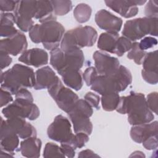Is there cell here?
Masks as SVG:
<instances>
[{
  "label": "cell",
  "mask_w": 158,
  "mask_h": 158,
  "mask_svg": "<svg viewBox=\"0 0 158 158\" xmlns=\"http://www.w3.org/2000/svg\"><path fill=\"white\" fill-rule=\"evenodd\" d=\"M65 28L56 20L34 25L29 31V36L35 43H42L49 51L58 48L64 35Z\"/></svg>",
  "instance_id": "obj_3"
},
{
  "label": "cell",
  "mask_w": 158,
  "mask_h": 158,
  "mask_svg": "<svg viewBox=\"0 0 158 158\" xmlns=\"http://www.w3.org/2000/svg\"><path fill=\"white\" fill-rule=\"evenodd\" d=\"M18 136L21 139L35 137L36 136V130L32 125L27 122L18 133Z\"/></svg>",
  "instance_id": "obj_35"
},
{
  "label": "cell",
  "mask_w": 158,
  "mask_h": 158,
  "mask_svg": "<svg viewBox=\"0 0 158 158\" xmlns=\"http://www.w3.org/2000/svg\"><path fill=\"white\" fill-rule=\"evenodd\" d=\"M132 43L131 41L127 38L123 36H119L116 43L114 54L119 57L122 56L126 52H128L130 51L132 46Z\"/></svg>",
  "instance_id": "obj_32"
},
{
  "label": "cell",
  "mask_w": 158,
  "mask_h": 158,
  "mask_svg": "<svg viewBox=\"0 0 158 158\" xmlns=\"http://www.w3.org/2000/svg\"><path fill=\"white\" fill-rule=\"evenodd\" d=\"M6 118L21 117L34 120L40 116V110L33 102L15 99L12 104L7 105L2 110Z\"/></svg>",
  "instance_id": "obj_9"
},
{
  "label": "cell",
  "mask_w": 158,
  "mask_h": 158,
  "mask_svg": "<svg viewBox=\"0 0 158 158\" xmlns=\"http://www.w3.org/2000/svg\"><path fill=\"white\" fill-rule=\"evenodd\" d=\"M143 145L147 150H156L157 148V135H154L149 137L144 140L143 143Z\"/></svg>",
  "instance_id": "obj_43"
},
{
  "label": "cell",
  "mask_w": 158,
  "mask_h": 158,
  "mask_svg": "<svg viewBox=\"0 0 158 158\" xmlns=\"http://www.w3.org/2000/svg\"><path fill=\"white\" fill-rule=\"evenodd\" d=\"M158 1L157 0H151L148 2L145 7V15L146 17L149 18H157Z\"/></svg>",
  "instance_id": "obj_37"
},
{
  "label": "cell",
  "mask_w": 158,
  "mask_h": 158,
  "mask_svg": "<svg viewBox=\"0 0 158 158\" xmlns=\"http://www.w3.org/2000/svg\"><path fill=\"white\" fill-rule=\"evenodd\" d=\"M35 84V73L27 66L16 64L4 72H1V88L15 94L20 89L32 88Z\"/></svg>",
  "instance_id": "obj_2"
},
{
  "label": "cell",
  "mask_w": 158,
  "mask_h": 158,
  "mask_svg": "<svg viewBox=\"0 0 158 158\" xmlns=\"http://www.w3.org/2000/svg\"><path fill=\"white\" fill-rule=\"evenodd\" d=\"M19 136L17 134H9L0 137L1 149L12 155L19 144Z\"/></svg>",
  "instance_id": "obj_26"
},
{
  "label": "cell",
  "mask_w": 158,
  "mask_h": 158,
  "mask_svg": "<svg viewBox=\"0 0 158 158\" xmlns=\"http://www.w3.org/2000/svg\"><path fill=\"white\" fill-rule=\"evenodd\" d=\"M98 76L96 69L94 67H88L83 73V79L87 86H91L96 77Z\"/></svg>",
  "instance_id": "obj_36"
},
{
  "label": "cell",
  "mask_w": 158,
  "mask_h": 158,
  "mask_svg": "<svg viewBox=\"0 0 158 158\" xmlns=\"http://www.w3.org/2000/svg\"><path fill=\"white\" fill-rule=\"evenodd\" d=\"M62 80L67 86L75 91L80 90L83 86V77L80 70H68L60 75Z\"/></svg>",
  "instance_id": "obj_25"
},
{
  "label": "cell",
  "mask_w": 158,
  "mask_h": 158,
  "mask_svg": "<svg viewBox=\"0 0 158 158\" xmlns=\"http://www.w3.org/2000/svg\"><path fill=\"white\" fill-rule=\"evenodd\" d=\"M48 137L56 141L66 143L69 141L73 135L71 130V123L64 116L57 115L47 130Z\"/></svg>",
  "instance_id": "obj_11"
},
{
  "label": "cell",
  "mask_w": 158,
  "mask_h": 158,
  "mask_svg": "<svg viewBox=\"0 0 158 158\" xmlns=\"http://www.w3.org/2000/svg\"><path fill=\"white\" fill-rule=\"evenodd\" d=\"M84 99L92 107H94L96 109H99L100 98H99V95H98L94 93H92V92H88L85 95Z\"/></svg>",
  "instance_id": "obj_41"
},
{
  "label": "cell",
  "mask_w": 158,
  "mask_h": 158,
  "mask_svg": "<svg viewBox=\"0 0 158 158\" xmlns=\"http://www.w3.org/2000/svg\"><path fill=\"white\" fill-rule=\"evenodd\" d=\"M41 144V141L36 136L24 139L20 143V151L26 157H39Z\"/></svg>",
  "instance_id": "obj_21"
},
{
  "label": "cell",
  "mask_w": 158,
  "mask_h": 158,
  "mask_svg": "<svg viewBox=\"0 0 158 158\" xmlns=\"http://www.w3.org/2000/svg\"><path fill=\"white\" fill-rule=\"evenodd\" d=\"M98 33L92 27H78L64 33L60 42V49L65 52L73 49L91 47L96 43Z\"/></svg>",
  "instance_id": "obj_5"
},
{
  "label": "cell",
  "mask_w": 158,
  "mask_h": 158,
  "mask_svg": "<svg viewBox=\"0 0 158 158\" xmlns=\"http://www.w3.org/2000/svg\"><path fill=\"white\" fill-rule=\"evenodd\" d=\"M78 157H98L99 156L90 149L83 150L79 152Z\"/></svg>",
  "instance_id": "obj_47"
},
{
  "label": "cell",
  "mask_w": 158,
  "mask_h": 158,
  "mask_svg": "<svg viewBox=\"0 0 158 158\" xmlns=\"http://www.w3.org/2000/svg\"><path fill=\"white\" fill-rule=\"evenodd\" d=\"M146 1L136 0H118L105 1L107 7L125 18H130L135 16L138 12V5L144 4Z\"/></svg>",
  "instance_id": "obj_13"
},
{
  "label": "cell",
  "mask_w": 158,
  "mask_h": 158,
  "mask_svg": "<svg viewBox=\"0 0 158 158\" xmlns=\"http://www.w3.org/2000/svg\"><path fill=\"white\" fill-rule=\"evenodd\" d=\"M92 107L83 99H78L73 107L67 113L73 123L75 133L83 132L89 135L93 131V125L89 117L93 115Z\"/></svg>",
  "instance_id": "obj_7"
},
{
  "label": "cell",
  "mask_w": 158,
  "mask_h": 158,
  "mask_svg": "<svg viewBox=\"0 0 158 158\" xmlns=\"http://www.w3.org/2000/svg\"><path fill=\"white\" fill-rule=\"evenodd\" d=\"M57 78L55 72L49 66L41 67L35 72V84L33 88L36 90L48 89Z\"/></svg>",
  "instance_id": "obj_20"
},
{
  "label": "cell",
  "mask_w": 158,
  "mask_h": 158,
  "mask_svg": "<svg viewBox=\"0 0 158 158\" xmlns=\"http://www.w3.org/2000/svg\"><path fill=\"white\" fill-rule=\"evenodd\" d=\"M85 57L80 49H73L64 52V59L61 70L57 72L60 75L68 70H80L83 67Z\"/></svg>",
  "instance_id": "obj_19"
},
{
  "label": "cell",
  "mask_w": 158,
  "mask_h": 158,
  "mask_svg": "<svg viewBox=\"0 0 158 158\" xmlns=\"http://www.w3.org/2000/svg\"><path fill=\"white\" fill-rule=\"evenodd\" d=\"M138 44L139 48L143 51H145L156 46L157 44V40L155 38L147 36L143 38Z\"/></svg>",
  "instance_id": "obj_39"
},
{
  "label": "cell",
  "mask_w": 158,
  "mask_h": 158,
  "mask_svg": "<svg viewBox=\"0 0 158 158\" xmlns=\"http://www.w3.org/2000/svg\"><path fill=\"white\" fill-rule=\"evenodd\" d=\"M123 36L131 41L143 38L146 35L157 36V18L143 17L128 20L122 30Z\"/></svg>",
  "instance_id": "obj_6"
},
{
  "label": "cell",
  "mask_w": 158,
  "mask_h": 158,
  "mask_svg": "<svg viewBox=\"0 0 158 158\" xmlns=\"http://www.w3.org/2000/svg\"><path fill=\"white\" fill-rule=\"evenodd\" d=\"M64 59V52L59 48L51 51L50 52V64L52 67L59 72L63 65Z\"/></svg>",
  "instance_id": "obj_31"
},
{
  "label": "cell",
  "mask_w": 158,
  "mask_h": 158,
  "mask_svg": "<svg viewBox=\"0 0 158 158\" xmlns=\"http://www.w3.org/2000/svg\"><path fill=\"white\" fill-rule=\"evenodd\" d=\"M120 100L118 93H112L102 95L101 101L103 109L106 111L115 110Z\"/></svg>",
  "instance_id": "obj_28"
},
{
  "label": "cell",
  "mask_w": 158,
  "mask_h": 158,
  "mask_svg": "<svg viewBox=\"0 0 158 158\" xmlns=\"http://www.w3.org/2000/svg\"><path fill=\"white\" fill-rule=\"evenodd\" d=\"M48 54L40 48H32L24 51L19 57V60L28 65L39 67L48 62Z\"/></svg>",
  "instance_id": "obj_17"
},
{
  "label": "cell",
  "mask_w": 158,
  "mask_h": 158,
  "mask_svg": "<svg viewBox=\"0 0 158 158\" xmlns=\"http://www.w3.org/2000/svg\"><path fill=\"white\" fill-rule=\"evenodd\" d=\"M15 23L14 14L10 12H2L1 14V36L10 38L18 33L14 27Z\"/></svg>",
  "instance_id": "obj_22"
},
{
  "label": "cell",
  "mask_w": 158,
  "mask_h": 158,
  "mask_svg": "<svg viewBox=\"0 0 158 158\" xmlns=\"http://www.w3.org/2000/svg\"><path fill=\"white\" fill-rule=\"evenodd\" d=\"M142 77L147 83L156 85L158 81L157 51L147 53L142 62Z\"/></svg>",
  "instance_id": "obj_16"
},
{
  "label": "cell",
  "mask_w": 158,
  "mask_h": 158,
  "mask_svg": "<svg viewBox=\"0 0 158 158\" xmlns=\"http://www.w3.org/2000/svg\"><path fill=\"white\" fill-rule=\"evenodd\" d=\"M12 61V58L7 53L0 51V66L1 70L8 67L11 64Z\"/></svg>",
  "instance_id": "obj_46"
},
{
  "label": "cell",
  "mask_w": 158,
  "mask_h": 158,
  "mask_svg": "<svg viewBox=\"0 0 158 158\" xmlns=\"http://www.w3.org/2000/svg\"><path fill=\"white\" fill-rule=\"evenodd\" d=\"M19 1L0 0V8L2 12L15 11Z\"/></svg>",
  "instance_id": "obj_40"
},
{
  "label": "cell",
  "mask_w": 158,
  "mask_h": 158,
  "mask_svg": "<svg viewBox=\"0 0 158 158\" xmlns=\"http://www.w3.org/2000/svg\"><path fill=\"white\" fill-rule=\"evenodd\" d=\"M51 2L54 14L56 15H64L69 13L72 9V3L70 1H51Z\"/></svg>",
  "instance_id": "obj_29"
},
{
  "label": "cell",
  "mask_w": 158,
  "mask_h": 158,
  "mask_svg": "<svg viewBox=\"0 0 158 158\" xmlns=\"http://www.w3.org/2000/svg\"><path fill=\"white\" fill-rule=\"evenodd\" d=\"M157 135V122L133 125L130 130L131 139L137 143H142L149 137Z\"/></svg>",
  "instance_id": "obj_18"
},
{
  "label": "cell",
  "mask_w": 158,
  "mask_h": 158,
  "mask_svg": "<svg viewBox=\"0 0 158 158\" xmlns=\"http://www.w3.org/2000/svg\"><path fill=\"white\" fill-rule=\"evenodd\" d=\"M89 141V136L85 133L83 132H78L75 133L73 135L72 138L68 142H66L75 148H81L85 146L86 143Z\"/></svg>",
  "instance_id": "obj_34"
},
{
  "label": "cell",
  "mask_w": 158,
  "mask_h": 158,
  "mask_svg": "<svg viewBox=\"0 0 158 158\" xmlns=\"http://www.w3.org/2000/svg\"><path fill=\"white\" fill-rule=\"evenodd\" d=\"M119 38L118 33L105 32L100 35L98 41V48L101 51L114 53L117 41Z\"/></svg>",
  "instance_id": "obj_24"
},
{
  "label": "cell",
  "mask_w": 158,
  "mask_h": 158,
  "mask_svg": "<svg viewBox=\"0 0 158 158\" xmlns=\"http://www.w3.org/2000/svg\"><path fill=\"white\" fill-rule=\"evenodd\" d=\"M54 15L51 1H37V12L35 19L42 23L51 20H56V17Z\"/></svg>",
  "instance_id": "obj_23"
},
{
  "label": "cell",
  "mask_w": 158,
  "mask_h": 158,
  "mask_svg": "<svg viewBox=\"0 0 158 158\" xmlns=\"http://www.w3.org/2000/svg\"><path fill=\"white\" fill-rule=\"evenodd\" d=\"M12 94L7 90L1 88V107L7 105L10 102L13 101Z\"/></svg>",
  "instance_id": "obj_45"
},
{
  "label": "cell",
  "mask_w": 158,
  "mask_h": 158,
  "mask_svg": "<svg viewBox=\"0 0 158 158\" xmlns=\"http://www.w3.org/2000/svg\"><path fill=\"white\" fill-rule=\"evenodd\" d=\"M37 12V1H19L14 14L15 24L23 31L30 30L34 25L32 20Z\"/></svg>",
  "instance_id": "obj_10"
},
{
  "label": "cell",
  "mask_w": 158,
  "mask_h": 158,
  "mask_svg": "<svg viewBox=\"0 0 158 158\" xmlns=\"http://www.w3.org/2000/svg\"><path fill=\"white\" fill-rule=\"evenodd\" d=\"M132 75L130 71L123 65H120L117 70L108 75H99L91 85V89L104 95L112 93H119L131 83Z\"/></svg>",
  "instance_id": "obj_4"
},
{
  "label": "cell",
  "mask_w": 158,
  "mask_h": 158,
  "mask_svg": "<svg viewBox=\"0 0 158 158\" xmlns=\"http://www.w3.org/2000/svg\"><path fill=\"white\" fill-rule=\"evenodd\" d=\"M95 69L99 75H108L115 72L120 67L117 58L101 51H95L93 56Z\"/></svg>",
  "instance_id": "obj_12"
},
{
  "label": "cell",
  "mask_w": 158,
  "mask_h": 158,
  "mask_svg": "<svg viewBox=\"0 0 158 158\" xmlns=\"http://www.w3.org/2000/svg\"><path fill=\"white\" fill-rule=\"evenodd\" d=\"M132 156H134V157H145L144 154L141 152V151H135L134 152L132 153V154L130 156V157H132Z\"/></svg>",
  "instance_id": "obj_48"
},
{
  "label": "cell",
  "mask_w": 158,
  "mask_h": 158,
  "mask_svg": "<svg viewBox=\"0 0 158 158\" xmlns=\"http://www.w3.org/2000/svg\"><path fill=\"white\" fill-rule=\"evenodd\" d=\"M146 101L149 109L157 114V93L153 92L148 94Z\"/></svg>",
  "instance_id": "obj_38"
},
{
  "label": "cell",
  "mask_w": 158,
  "mask_h": 158,
  "mask_svg": "<svg viewBox=\"0 0 158 158\" xmlns=\"http://www.w3.org/2000/svg\"><path fill=\"white\" fill-rule=\"evenodd\" d=\"M43 157L45 158L50 157H65V155L62 151L60 146L52 143H48L44 149Z\"/></svg>",
  "instance_id": "obj_33"
},
{
  "label": "cell",
  "mask_w": 158,
  "mask_h": 158,
  "mask_svg": "<svg viewBox=\"0 0 158 158\" xmlns=\"http://www.w3.org/2000/svg\"><path fill=\"white\" fill-rule=\"evenodd\" d=\"M60 148L65 156L67 157H73L75 155V149L73 146L67 143H60Z\"/></svg>",
  "instance_id": "obj_44"
},
{
  "label": "cell",
  "mask_w": 158,
  "mask_h": 158,
  "mask_svg": "<svg viewBox=\"0 0 158 158\" xmlns=\"http://www.w3.org/2000/svg\"><path fill=\"white\" fill-rule=\"evenodd\" d=\"M48 91L59 107L67 113L73 107L77 101L79 99L76 93L71 89L63 85L59 77L48 88Z\"/></svg>",
  "instance_id": "obj_8"
},
{
  "label": "cell",
  "mask_w": 158,
  "mask_h": 158,
  "mask_svg": "<svg viewBox=\"0 0 158 158\" xmlns=\"http://www.w3.org/2000/svg\"><path fill=\"white\" fill-rule=\"evenodd\" d=\"M15 99H21L23 101H27L33 102V98L31 93L26 88L20 89L15 94Z\"/></svg>",
  "instance_id": "obj_42"
},
{
  "label": "cell",
  "mask_w": 158,
  "mask_h": 158,
  "mask_svg": "<svg viewBox=\"0 0 158 158\" xmlns=\"http://www.w3.org/2000/svg\"><path fill=\"white\" fill-rule=\"evenodd\" d=\"M115 110L121 114H127L128 121L132 125L149 123L154 118L144 95L140 93L131 91L128 96L120 97Z\"/></svg>",
  "instance_id": "obj_1"
},
{
  "label": "cell",
  "mask_w": 158,
  "mask_h": 158,
  "mask_svg": "<svg viewBox=\"0 0 158 158\" xmlns=\"http://www.w3.org/2000/svg\"><path fill=\"white\" fill-rule=\"evenodd\" d=\"M146 54L147 52L145 51H143L139 48L138 42H134L132 43L131 49L128 52L127 57L129 59L133 60L136 64L141 65Z\"/></svg>",
  "instance_id": "obj_30"
},
{
  "label": "cell",
  "mask_w": 158,
  "mask_h": 158,
  "mask_svg": "<svg viewBox=\"0 0 158 158\" xmlns=\"http://www.w3.org/2000/svg\"><path fill=\"white\" fill-rule=\"evenodd\" d=\"M95 22L101 29L108 32L118 33L122 26L121 18L113 15L106 9H101L95 15Z\"/></svg>",
  "instance_id": "obj_15"
},
{
  "label": "cell",
  "mask_w": 158,
  "mask_h": 158,
  "mask_svg": "<svg viewBox=\"0 0 158 158\" xmlns=\"http://www.w3.org/2000/svg\"><path fill=\"white\" fill-rule=\"evenodd\" d=\"M27 44L25 35L18 31L14 36L1 40L0 51L15 56L25 51L27 48Z\"/></svg>",
  "instance_id": "obj_14"
},
{
  "label": "cell",
  "mask_w": 158,
  "mask_h": 158,
  "mask_svg": "<svg viewBox=\"0 0 158 158\" xmlns=\"http://www.w3.org/2000/svg\"><path fill=\"white\" fill-rule=\"evenodd\" d=\"M92 9L91 7L85 4H78L73 10V15L76 20L80 23H85L89 20L91 17Z\"/></svg>",
  "instance_id": "obj_27"
}]
</instances>
